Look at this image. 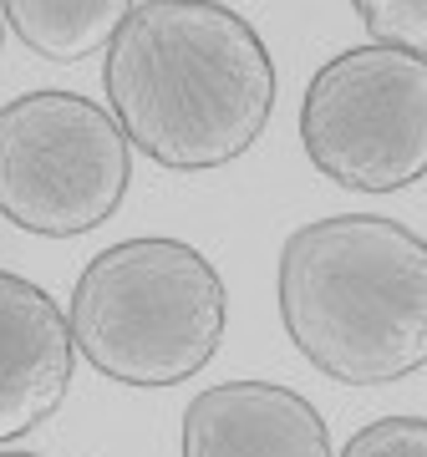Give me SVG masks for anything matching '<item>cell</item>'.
<instances>
[{
    "instance_id": "obj_1",
    "label": "cell",
    "mask_w": 427,
    "mask_h": 457,
    "mask_svg": "<svg viewBox=\"0 0 427 457\" xmlns=\"http://www.w3.org/2000/svg\"><path fill=\"white\" fill-rule=\"evenodd\" d=\"M107 102L122 137L173 173L245 158L275 107L260 31L219 0H143L107 41Z\"/></svg>"
},
{
    "instance_id": "obj_2",
    "label": "cell",
    "mask_w": 427,
    "mask_h": 457,
    "mask_svg": "<svg viewBox=\"0 0 427 457\" xmlns=\"http://www.w3.org/2000/svg\"><path fill=\"white\" fill-rule=\"evenodd\" d=\"M280 320L321 376L387 386L427 366V239L377 213H331L280 249Z\"/></svg>"
},
{
    "instance_id": "obj_3",
    "label": "cell",
    "mask_w": 427,
    "mask_h": 457,
    "mask_svg": "<svg viewBox=\"0 0 427 457\" xmlns=\"http://www.w3.org/2000/svg\"><path fill=\"white\" fill-rule=\"evenodd\" d=\"M224 279L183 239H122L82 270L66 330L77 356L122 386H179L219 356Z\"/></svg>"
},
{
    "instance_id": "obj_4",
    "label": "cell",
    "mask_w": 427,
    "mask_h": 457,
    "mask_svg": "<svg viewBox=\"0 0 427 457\" xmlns=\"http://www.w3.org/2000/svg\"><path fill=\"white\" fill-rule=\"evenodd\" d=\"M132 183L117 117L77 92H26L0 107V213L26 234L71 239L107 224Z\"/></svg>"
},
{
    "instance_id": "obj_5",
    "label": "cell",
    "mask_w": 427,
    "mask_h": 457,
    "mask_svg": "<svg viewBox=\"0 0 427 457\" xmlns=\"http://www.w3.org/2000/svg\"><path fill=\"white\" fill-rule=\"evenodd\" d=\"M300 147L351 194H397L427 179V56L381 41L331 56L300 102Z\"/></svg>"
},
{
    "instance_id": "obj_6",
    "label": "cell",
    "mask_w": 427,
    "mask_h": 457,
    "mask_svg": "<svg viewBox=\"0 0 427 457\" xmlns=\"http://www.w3.org/2000/svg\"><path fill=\"white\" fill-rule=\"evenodd\" d=\"M77 345L66 311L26 275L0 270V442H16L62 407Z\"/></svg>"
},
{
    "instance_id": "obj_7",
    "label": "cell",
    "mask_w": 427,
    "mask_h": 457,
    "mask_svg": "<svg viewBox=\"0 0 427 457\" xmlns=\"http://www.w3.org/2000/svg\"><path fill=\"white\" fill-rule=\"evenodd\" d=\"M183 457H331V437L290 386L219 381L183 411Z\"/></svg>"
},
{
    "instance_id": "obj_8",
    "label": "cell",
    "mask_w": 427,
    "mask_h": 457,
    "mask_svg": "<svg viewBox=\"0 0 427 457\" xmlns=\"http://www.w3.org/2000/svg\"><path fill=\"white\" fill-rule=\"evenodd\" d=\"M138 0H0L5 26L56 66L87 62L117 36Z\"/></svg>"
},
{
    "instance_id": "obj_9",
    "label": "cell",
    "mask_w": 427,
    "mask_h": 457,
    "mask_svg": "<svg viewBox=\"0 0 427 457\" xmlns=\"http://www.w3.org/2000/svg\"><path fill=\"white\" fill-rule=\"evenodd\" d=\"M372 41L427 56V0H351Z\"/></svg>"
},
{
    "instance_id": "obj_10",
    "label": "cell",
    "mask_w": 427,
    "mask_h": 457,
    "mask_svg": "<svg viewBox=\"0 0 427 457\" xmlns=\"http://www.w3.org/2000/svg\"><path fill=\"white\" fill-rule=\"evenodd\" d=\"M341 457H427V417H377L346 442Z\"/></svg>"
},
{
    "instance_id": "obj_11",
    "label": "cell",
    "mask_w": 427,
    "mask_h": 457,
    "mask_svg": "<svg viewBox=\"0 0 427 457\" xmlns=\"http://www.w3.org/2000/svg\"><path fill=\"white\" fill-rule=\"evenodd\" d=\"M0 457H41V453H0Z\"/></svg>"
},
{
    "instance_id": "obj_12",
    "label": "cell",
    "mask_w": 427,
    "mask_h": 457,
    "mask_svg": "<svg viewBox=\"0 0 427 457\" xmlns=\"http://www.w3.org/2000/svg\"><path fill=\"white\" fill-rule=\"evenodd\" d=\"M0 31H5V26H0Z\"/></svg>"
}]
</instances>
